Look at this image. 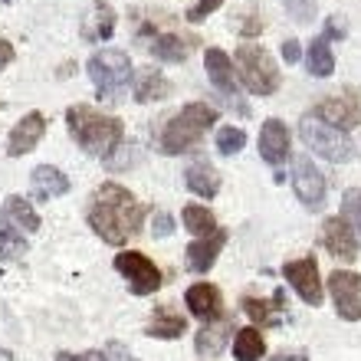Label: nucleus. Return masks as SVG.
<instances>
[{
    "label": "nucleus",
    "mask_w": 361,
    "mask_h": 361,
    "mask_svg": "<svg viewBox=\"0 0 361 361\" xmlns=\"http://www.w3.org/2000/svg\"><path fill=\"white\" fill-rule=\"evenodd\" d=\"M86 220L95 230V237H102L105 243L118 247V243H128L142 230L145 207L135 200V194H128V188L115 184V180H105L89 200Z\"/></svg>",
    "instance_id": "1"
},
{
    "label": "nucleus",
    "mask_w": 361,
    "mask_h": 361,
    "mask_svg": "<svg viewBox=\"0 0 361 361\" xmlns=\"http://www.w3.org/2000/svg\"><path fill=\"white\" fill-rule=\"evenodd\" d=\"M66 125L69 135L76 138V145L92 158H112L122 145V122L115 115H102L89 109V105H69L66 109Z\"/></svg>",
    "instance_id": "2"
},
{
    "label": "nucleus",
    "mask_w": 361,
    "mask_h": 361,
    "mask_svg": "<svg viewBox=\"0 0 361 361\" xmlns=\"http://www.w3.org/2000/svg\"><path fill=\"white\" fill-rule=\"evenodd\" d=\"M217 122V109L207 102H190L184 105L161 132V152L164 154H184L204 138L210 125Z\"/></svg>",
    "instance_id": "3"
},
{
    "label": "nucleus",
    "mask_w": 361,
    "mask_h": 361,
    "mask_svg": "<svg viewBox=\"0 0 361 361\" xmlns=\"http://www.w3.org/2000/svg\"><path fill=\"white\" fill-rule=\"evenodd\" d=\"M89 79L95 82V95L99 102L112 105L122 99V92L132 82V63L118 49H102L89 59Z\"/></svg>",
    "instance_id": "4"
},
{
    "label": "nucleus",
    "mask_w": 361,
    "mask_h": 361,
    "mask_svg": "<svg viewBox=\"0 0 361 361\" xmlns=\"http://www.w3.org/2000/svg\"><path fill=\"white\" fill-rule=\"evenodd\" d=\"M299 132H302L305 145L312 148L315 154H322L329 161H348L355 154V145L352 138L342 132V128H335V125L322 122L319 115H302V122H299Z\"/></svg>",
    "instance_id": "5"
},
{
    "label": "nucleus",
    "mask_w": 361,
    "mask_h": 361,
    "mask_svg": "<svg viewBox=\"0 0 361 361\" xmlns=\"http://www.w3.org/2000/svg\"><path fill=\"white\" fill-rule=\"evenodd\" d=\"M237 66L243 86L253 95H273L279 89V69H276V63L269 59V53L263 47H240Z\"/></svg>",
    "instance_id": "6"
},
{
    "label": "nucleus",
    "mask_w": 361,
    "mask_h": 361,
    "mask_svg": "<svg viewBox=\"0 0 361 361\" xmlns=\"http://www.w3.org/2000/svg\"><path fill=\"white\" fill-rule=\"evenodd\" d=\"M115 269L128 279V286H132L135 295L158 293V286H161V273H158V267H154L145 253H138V250L118 253V257H115Z\"/></svg>",
    "instance_id": "7"
},
{
    "label": "nucleus",
    "mask_w": 361,
    "mask_h": 361,
    "mask_svg": "<svg viewBox=\"0 0 361 361\" xmlns=\"http://www.w3.org/2000/svg\"><path fill=\"white\" fill-rule=\"evenodd\" d=\"M329 289H332V302L338 319L345 322H358L361 319V276L352 269H335L332 279H329Z\"/></svg>",
    "instance_id": "8"
},
{
    "label": "nucleus",
    "mask_w": 361,
    "mask_h": 361,
    "mask_svg": "<svg viewBox=\"0 0 361 361\" xmlns=\"http://www.w3.org/2000/svg\"><path fill=\"white\" fill-rule=\"evenodd\" d=\"M204 66H207V79L214 82V89L227 95L230 102L237 105L240 115H250V105L240 99V86H237V79H233V66H230L227 53L217 49V47H210L207 56H204Z\"/></svg>",
    "instance_id": "9"
},
{
    "label": "nucleus",
    "mask_w": 361,
    "mask_h": 361,
    "mask_svg": "<svg viewBox=\"0 0 361 361\" xmlns=\"http://www.w3.org/2000/svg\"><path fill=\"white\" fill-rule=\"evenodd\" d=\"M293 188H295V197H299L302 207H309V210L325 207V178L309 158H295Z\"/></svg>",
    "instance_id": "10"
},
{
    "label": "nucleus",
    "mask_w": 361,
    "mask_h": 361,
    "mask_svg": "<svg viewBox=\"0 0 361 361\" xmlns=\"http://www.w3.org/2000/svg\"><path fill=\"white\" fill-rule=\"evenodd\" d=\"M283 276H286V283L299 293V299H302V302L322 305V279H319V267H315L312 257L295 259V263H286Z\"/></svg>",
    "instance_id": "11"
},
{
    "label": "nucleus",
    "mask_w": 361,
    "mask_h": 361,
    "mask_svg": "<svg viewBox=\"0 0 361 361\" xmlns=\"http://www.w3.org/2000/svg\"><path fill=\"white\" fill-rule=\"evenodd\" d=\"M43 135H47V118H43V112H27L13 128H10L7 154L10 158H23V154H30L39 142H43Z\"/></svg>",
    "instance_id": "12"
},
{
    "label": "nucleus",
    "mask_w": 361,
    "mask_h": 361,
    "mask_svg": "<svg viewBox=\"0 0 361 361\" xmlns=\"http://www.w3.org/2000/svg\"><path fill=\"white\" fill-rule=\"evenodd\" d=\"M335 37H345V30L338 27V20H329V23H325V33L312 39L309 56H305V69H309V76L325 79V76H332L335 73V56H332V39Z\"/></svg>",
    "instance_id": "13"
},
{
    "label": "nucleus",
    "mask_w": 361,
    "mask_h": 361,
    "mask_svg": "<svg viewBox=\"0 0 361 361\" xmlns=\"http://www.w3.org/2000/svg\"><path fill=\"white\" fill-rule=\"evenodd\" d=\"M319 118L329 125H335V128H342V132H348V128H355V125H361V99L358 92H348L338 95V99H325L322 105H319Z\"/></svg>",
    "instance_id": "14"
},
{
    "label": "nucleus",
    "mask_w": 361,
    "mask_h": 361,
    "mask_svg": "<svg viewBox=\"0 0 361 361\" xmlns=\"http://www.w3.org/2000/svg\"><path fill=\"white\" fill-rule=\"evenodd\" d=\"M184 302H188L190 315H197L204 322H217L220 315H224V295H220L217 286H210V283H194L184 293Z\"/></svg>",
    "instance_id": "15"
},
{
    "label": "nucleus",
    "mask_w": 361,
    "mask_h": 361,
    "mask_svg": "<svg viewBox=\"0 0 361 361\" xmlns=\"http://www.w3.org/2000/svg\"><path fill=\"white\" fill-rule=\"evenodd\" d=\"M322 243H325V250H329L335 259H342V263H352L355 253H358V240H355L352 227L345 224V217L325 220V227H322Z\"/></svg>",
    "instance_id": "16"
},
{
    "label": "nucleus",
    "mask_w": 361,
    "mask_h": 361,
    "mask_svg": "<svg viewBox=\"0 0 361 361\" xmlns=\"http://www.w3.org/2000/svg\"><path fill=\"white\" fill-rule=\"evenodd\" d=\"M289 145H293L289 128H286L279 118L263 122V128H259V154H263V161L267 164H283L286 154H289Z\"/></svg>",
    "instance_id": "17"
},
{
    "label": "nucleus",
    "mask_w": 361,
    "mask_h": 361,
    "mask_svg": "<svg viewBox=\"0 0 361 361\" xmlns=\"http://www.w3.org/2000/svg\"><path fill=\"white\" fill-rule=\"evenodd\" d=\"M224 243H227V230H220V227L214 230V233H207V237L194 240L188 247V269L190 273H207V269L217 263Z\"/></svg>",
    "instance_id": "18"
},
{
    "label": "nucleus",
    "mask_w": 361,
    "mask_h": 361,
    "mask_svg": "<svg viewBox=\"0 0 361 361\" xmlns=\"http://www.w3.org/2000/svg\"><path fill=\"white\" fill-rule=\"evenodd\" d=\"M30 184H33V194H37V200H53V197H63L69 190V178L59 168H53V164H39V168H33V174H30Z\"/></svg>",
    "instance_id": "19"
},
{
    "label": "nucleus",
    "mask_w": 361,
    "mask_h": 361,
    "mask_svg": "<svg viewBox=\"0 0 361 361\" xmlns=\"http://www.w3.org/2000/svg\"><path fill=\"white\" fill-rule=\"evenodd\" d=\"M115 33V10L102 0H92V7H89L86 20H82V37L86 39H109Z\"/></svg>",
    "instance_id": "20"
},
{
    "label": "nucleus",
    "mask_w": 361,
    "mask_h": 361,
    "mask_svg": "<svg viewBox=\"0 0 361 361\" xmlns=\"http://www.w3.org/2000/svg\"><path fill=\"white\" fill-rule=\"evenodd\" d=\"M243 312L259 325H279V319L286 312V295L273 293V299H253V295H247L243 299Z\"/></svg>",
    "instance_id": "21"
},
{
    "label": "nucleus",
    "mask_w": 361,
    "mask_h": 361,
    "mask_svg": "<svg viewBox=\"0 0 361 361\" xmlns=\"http://www.w3.org/2000/svg\"><path fill=\"white\" fill-rule=\"evenodd\" d=\"M184 332H188V319H180L174 309H168V305L154 309L152 322L145 325V335H152V338H180Z\"/></svg>",
    "instance_id": "22"
},
{
    "label": "nucleus",
    "mask_w": 361,
    "mask_h": 361,
    "mask_svg": "<svg viewBox=\"0 0 361 361\" xmlns=\"http://www.w3.org/2000/svg\"><path fill=\"white\" fill-rule=\"evenodd\" d=\"M27 237H23V230L13 224V220L0 210V263H13L27 253Z\"/></svg>",
    "instance_id": "23"
},
{
    "label": "nucleus",
    "mask_w": 361,
    "mask_h": 361,
    "mask_svg": "<svg viewBox=\"0 0 361 361\" xmlns=\"http://www.w3.org/2000/svg\"><path fill=\"white\" fill-rule=\"evenodd\" d=\"M184 180H188V190H194L197 197H207V200L220 190V174L210 161H194L188 168V174H184Z\"/></svg>",
    "instance_id": "24"
},
{
    "label": "nucleus",
    "mask_w": 361,
    "mask_h": 361,
    "mask_svg": "<svg viewBox=\"0 0 361 361\" xmlns=\"http://www.w3.org/2000/svg\"><path fill=\"white\" fill-rule=\"evenodd\" d=\"M171 95V82L158 73V69H145L138 82H135V99L138 102H161Z\"/></svg>",
    "instance_id": "25"
},
{
    "label": "nucleus",
    "mask_w": 361,
    "mask_h": 361,
    "mask_svg": "<svg viewBox=\"0 0 361 361\" xmlns=\"http://www.w3.org/2000/svg\"><path fill=\"white\" fill-rule=\"evenodd\" d=\"M263 355H267V342H263L259 329H240L233 335V358L237 361H259Z\"/></svg>",
    "instance_id": "26"
},
{
    "label": "nucleus",
    "mask_w": 361,
    "mask_h": 361,
    "mask_svg": "<svg viewBox=\"0 0 361 361\" xmlns=\"http://www.w3.org/2000/svg\"><path fill=\"white\" fill-rule=\"evenodd\" d=\"M4 214H7L23 233H37L39 230V217H37V210H33V204L23 200V197H17V194L4 200Z\"/></svg>",
    "instance_id": "27"
},
{
    "label": "nucleus",
    "mask_w": 361,
    "mask_h": 361,
    "mask_svg": "<svg viewBox=\"0 0 361 361\" xmlns=\"http://www.w3.org/2000/svg\"><path fill=\"white\" fill-rule=\"evenodd\" d=\"M180 217H184V227H188L194 237H207V233L217 230L214 214H210L207 207H200V204H188V207L180 210Z\"/></svg>",
    "instance_id": "28"
},
{
    "label": "nucleus",
    "mask_w": 361,
    "mask_h": 361,
    "mask_svg": "<svg viewBox=\"0 0 361 361\" xmlns=\"http://www.w3.org/2000/svg\"><path fill=\"white\" fill-rule=\"evenodd\" d=\"M184 53H188V47H184L180 37H174V33H161V37L152 43V56L164 59V63H184Z\"/></svg>",
    "instance_id": "29"
},
{
    "label": "nucleus",
    "mask_w": 361,
    "mask_h": 361,
    "mask_svg": "<svg viewBox=\"0 0 361 361\" xmlns=\"http://www.w3.org/2000/svg\"><path fill=\"white\" fill-rule=\"evenodd\" d=\"M227 342V325H220V329H210V322L200 329L197 335V352L200 355H217Z\"/></svg>",
    "instance_id": "30"
},
{
    "label": "nucleus",
    "mask_w": 361,
    "mask_h": 361,
    "mask_svg": "<svg viewBox=\"0 0 361 361\" xmlns=\"http://www.w3.org/2000/svg\"><path fill=\"white\" fill-rule=\"evenodd\" d=\"M243 145H247V132L243 128H233V125H227V128H220V135H217V152L220 154H237V152H243Z\"/></svg>",
    "instance_id": "31"
},
{
    "label": "nucleus",
    "mask_w": 361,
    "mask_h": 361,
    "mask_svg": "<svg viewBox=\"0 0 361 361\" xmlns=\"http://www.w3.org/2000/svg\"><path fill=\"white\" fill-rule=\"evenodd\" d=\"M345 224L352 227L355 240H358V247H361V190H348L345 194Z\"/></svg>",
    "instance_id": "32"
},
{
    "label": "nucleus",
    "mask_w": 361,
    "mask_h": 361,
    "mask_svg": "<svg viewBox=\"0 0 361 361\" xmlns=\"http://www.w3.org/2000/svg\"><path fill=\"white\" fill-rule=\"evenodd\" d=\"M283 7L295 23H309L315 17V0H283Z\"/></svg>",
    "instance_id": "33"
},
{
    "label": "nucleus",
    "mask_w": 361,
    "mask_h": 361,
    "mask_svg": "<svg viewBox=\"0 0 361 361\" xmlns=\"http://www.w3.org/2000/svg\"><path fill=\"white\" fill-rule=\"evenodd\" d=\"M220 4H224V0H197V4L188 10V20H190V23H200V20H207L210 13L220 7Z\"/></svg>",
    "instance_id": "34"
},
{
    "label": "nucleus",
    "mask_w": 361,
    "mask_h": 361,
    "mask_svg": "<svg viewBox=\"0 0 361 361\" xmlns=\"http://www.w3.org/2000/svg\"><path fill=\"white\" fill-rule=\"evenodd\" d=\"M152 233H154V240H164V237H171L174 233V220H171V214H154V224H152Z\"/></svg>",
    "instance_id": "35"
},
{
    "label": "nucleus",
    "mask_w": 361,
    "mask_h": 361,
    "mask_svg": "<svg viewBox=\"0 0 361 361\" xmlns=\"http://www.w3.org/2000/svg\"><path fill=\"white\" fill-rule=\"evenodd\" d=\"M105 358H109V361H138L122 342H109V345H105Z\"/></svg>",
    "instance_id": "36"
},
{
    "label": "nucleus",
    "mask_w": 361,
    "mask_h": 361,
    "mask_svg": "<svg viewBox=\"0 0 361 361\" xmlns=\"http://www.w3.org/2000/svg\"><path fill=\"white\" fill-rule=\"evenodd\" d=\"M56 361H109L105 352H82V355H73V352H59Z\"/></svg>",
    "instance_id": "37"
},
{
    "label": "nucleus",
    "mask_w": 361,
    "mask_h": 361,
    "mask_svg": "<svg viewBox=\"0 0 361 361\" xmlns=\"http://www.w3.org/2000/svg\"><path fill=\"white\" fill-rule=\"evenodd\" d=\"M283 56L286 63H299V39H283Z\"/></svg>",
    "instance_id": "38"
},
{
    "label": "nucleus",
    "mask_w": 361,
    "mask_h": 361,
    "mask_svg": "<svg viewBox=\"0 0 361 361\" xmlns=\"http://www.w3.org/2000/svg\"><path fill=\"white\" fill-rule=\"evenodd\" d=\"M10 63H13V47H10L7 39H0V69L10 66Z\"/></svg>",
    "instance_id": "39"
},
{
    "label": "nucleus",
    "mask_w": 361,
    "mask_h": 361,
    "mask_svg": "<svg viewBox=\"0 0 361 361\" xmlns=\"http://www.w3.org/2000/svg\"><path fill=\"white\" fill-rule=\"evenodd\" d=\"M273 361H309L305 355H276Z\"/></svg>",
    "instance_id": "40"
},
{
    "label": "nucleus",
    "mask_w": 361,
    "mask_h": 361,
    "mask_svg": "<svg viewBox=\"0 0 361 361\" xmlns=\"http://www.w3.org/2000/svg\"><path fill=\"white\" fill-rule=\"evenodd\" d=\"M0 361H13V355H10L7 348H0Z\"/></svg>",
    "instance_id": "41"
}]
</instances>
